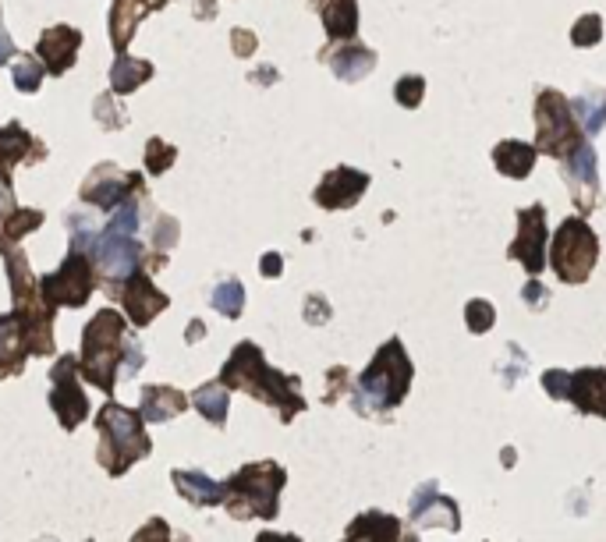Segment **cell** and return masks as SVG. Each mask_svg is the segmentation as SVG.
Masks as SVG:
<instances>
[{
	"mask_svg": "<svg viewBox=\"0 0 606 542\" xmlns=\"http://www.w3.org/2000/svg\"><path fill=\"white\" fill-rule=\"evenodd\" d=\"M220 383H224L227 390L238 387V390H245V394L259 397V401L273 404L284 422H291L298 411L305 408L302 394H298L295 376H284V372L270 369V365H266V358H263V351H259L256 344H249V341L234 348L231 362H227L224 372H220Z\"/></svg>",
	"mask_w": 606,
	"mask_h": 542,
	"instance_id": "obj_1",
	"label": "cell"
},
{
	"mask_svg": "<svg viewBox=\"0 0 606 542\" xmlns=\"http://www.w3.org/2000/svg\"><path fill=\"white\" fill-rule=\"evenodd\" d=\"M0 256L8 263V284H11V298H15V319L18 330H22V344L32 355H50L54 351V333H50V323H54V309L43 302V295L36 291V277L29 270V259H25L22 248H15L11 241L0 238Z\"/></svg>",
	"mask_w": 606,
	"mask_h": 542,
	"instance_id": "obj_2",
	"label": "cell"
},
{
	"mask_svg": "<svg viewBox=\"0 0 606 542\" xmlns=\"http://www.w3.org/2000/svg\"><path fill=\"white\" fill-rule=\"evenodd\" d=\"M284 468L273 461H259V465H245L231 482L224 486V504L227 514L238 521L245 518H277V500L284 489Z\"/></svg>",
	"mask_w": 606,
	"mask_h": 542,
	"instance_id": "obj_3",
	"label": "cell"
},
{
	"mask_svg": "<svg viewBox=\"0 0 606 542\" xmlns=\"http://www.w3.org/2000/svg\"><path fill=\"white\" fill-rule=\"evenodd\" d=\"M96 426H100V465L110 475H125L128 468L149 454V436L142 429L139 411L121 408L117 401L103 404V411L96 415Z\"/></svg>",
	"mask_w": 606,
	"mask_h": 542,
	"instance_id": "obj_4",
	"label": "cell"
},
{
	"mask_svg": "<svg viewBox=\"0 0 606 542\" xmlns=\"http://www.w3.org/2000/svg\"><path fill=\"white\" fill-rule=\"evenodd\" d=\"M125 319L117 316L114 309H103L93 316V323L82 333V372L86 380L100 390H114L117 383V365L125 355Z\"/></svg>",
	"mask_w": 606,
	"mask_h": 542,
	"instance_id": "obj_5",
	"label": "cell"
},
{
	"mask_svg": "<svg viewBox=\"0 0 606 542\" xmlns=\"http://www.w3.org/2000/svg\"><path fill=\"white\" fill-rule=\"evenodd\" d=\"M408 387H412V362L404 355L401 341H387L376 351L369 369L362 372L358 394L366 397L373 408H394V404L404 401Z\"/></svg>",
	"mask_w": 606,
	"mask_h": 542,
	"instance_id": "obj_6",
	"label": "cell"
},
{
	"mask_svg": "<svg viewBox=\"0 0 606 542\" xmlns=\"http://www.w3.org/2000/svg\"><path fill=\"white\" fill-rule=\"evenodd\" d=\"M596 256H599V241L582 217H571L557 227L550 245V266L557 270V277L564 280V284H585L592 266H596Z\"/></svg>",
	"mask_w": 606,
	"mask_h": 542,
	"instance_id": "obj_7",
	"label": "cell"
},
{
	"mask_svg": "<svg viewBox=\"0 0 606 542\" xmlns=\"http://www.w3.org/2000/svg\"><path fill=\"white\" fill-rule=\"evenodd\" d=\"M93 287H96L93 259H89V252H75V248H71L61 270L47 273V277L39 280V295H43V302H47L54 312H57V305L78 309V305L89 302Z\"/></svg>",
	"mask_w": 606,
	"mask_h": 542,
	"instance_id": "obj_8",
	"label": "cell"
},
{
	"mask_svg": "<svg viewBox=\"0 0 606 542\" xmlns=\"http://www.w3.org/2000/svg\"><path fill=\"white\" fill-rule=\"evenodd\" d=\"M536 121H539V135H536V149L550 156H571L578 146H582V128L571 117L568 100L553 89H543L536 103Z\"/></svg>",
	"mask_w": 606,
	"mask_h": 542,
	"instance_id": "obj_9",
	"label": "cell"
},
{
	"mask_svg": "<svg viewBox=\"0 0 606 542\" xmlns=\"http://www.w3.org/2000/svg\"><path fill=\"white\" fill-rule=\"evenodd\" d=\"M75 372H78V362L71 355L57 358L54 372H50V380H54L50 408H54V415L61 419L64 429H78L89 415V401H86V394H82V387H78Z\"/></svg>",
	"mask_w": 606,
	"mask_h": 542,
	"instance_id": "obj_10",
	"label": "cell"
},
{
	"mask_svg": "<svg viewBox=\"0 0 606 542\" xmlns=\"http://www.w3.org/2000/svg\"><path fill=\"white\" fill-rule=\"evenodd\" d=\"M96 259H100L103 273H107L110 287L128 280L142 263V245L132 238V234H103L96 238Z\"/></svg>",
	"mask_w": 606,
	"mask_h": 542,
	"instance_id": "obj_11",
	"label": "cell"
},
{
	"mask_svg": "<svg viewBox=\"0 0 606 542\" xmlns=\"http://www.w3.org/2000/svg\"><path fill=\"white\" fill-rule=\"evenodd\" d=\"M139 174H121L117 167H96L93 178L82 185V199L93 202V206H100V210H114V206H121L125 199H132L135 188H139Z\"/></svg>",
	"mask_w": 606,
	"mask_h": 542,
	"instance_id": "obj_12",
	"label": "cell"
},
{
	"mask_svg": "<svg viewBox=\"0 0 606 542\" xmlns=\"http://www.w3.org/2000/svg\"><path fill=\"white\" fill-rule=\"evenodd\" d=\"M518 241L511 245V259H521L525 270L539 273L546 259V217L543 206H529V210L518 213Z\"/></svg>",
	"mask_w": 606,
	"mask_h": 542,
	"instance_id": "obj_13",
	"label": "cell"
},
{
	"mask_svg": "<svg viewBox=\"0 0 606 542\" xmlns=\"http://www.w3.org/2000/svg\"><path fill=\"white\" fill-rule=\"evenodd\" d=\"M366 188H369V178L362 171L337 167V171H330L327 178L319 181L316 202L323 210H348V206H355V202L366 195Z\"/></svg>",
	"mask_w": 606,
	"mask_h": 542,
	"instance_id": "obj_14",
	"label": "cell"
},
{
	"mask_svg": "<svg viewBox=\"0 0 606 542\" xmlns=\"http://www.w3.org/2000/svg\"><path fill=\"white\" fill-rule=\"evenodd\" d=\"M78 47H82V32L71 29V25H54V29H47L43 36H39L36 57L47 64V71L64 75V71L75 64Z\"/></svg>",
	"mask_w": 606,
	"mask_h": 542,
	"instance_id": "obj_15",
	"label": "cell"
},
{
	"mask_svg": "<svg viewBox=\"0 0 606 542\" xmlns=\"http://www.w3.org/2000/svg\"><path fill=\"white\" fill-rule=\"evenodd\" d=\"M121 302H125V312L132 316L135 326H146L149 319L156 316V312H164V309H167V302H171V298H167L164 291H156L153 280H149L146 273L135 270L132 277L125 280Z\"/></svg>",
	"mask_w": 606,
	"mask_h": 542,
	"instance_id": "obj_16",
	"label": "cell"
},
{
	"mask_svg": "<svg viewBox=\"0 0 606 542\" xmlns=\"http://www.w3.org/2000/svg\"><path fill=\"white\" fill-rule=\"evenodd\" d=\"M164 4L167 0H114V8H110V43H114L117 54L128 50L139 18L149 15L146 8H164Z\"/></svg>",
	"mask_w": 606,
	"mask_h": 542,
	"instance_id": "obj_17",
	"label": "cell"
},
{
	"mask_svg": "<svg viewBox=\"0 0 606 542\" xmlns=\"http://www.w3.org/2000/svg\"><path fill=\"white\" fill-rule=\"evenodd\" d=\"M568 397L582 411H592V415H606V372L603 369H582V372H575V376H571Z\"/></svg>",
	"mask_w": 606,
	"mask_h": 542,
	"instance_id": "obj_18",
	"label": "cell"
},
{
	"mask_svg": "<svg viewBox=\"0 0 606 542\" xmlns=\"http://www.w3.org/2000/svg\"><path fill=\"white\" fill-rule=\"evenodd\" d=\"M171 479H174V486H178V493L185 496L188 504H199V507H217V504H224V486H220V482H213L210 475L185 472V468H178V472H174Z\"/></svg>",
	"mask_w": 606,
	"mask_h": 542,
	"instance_id": "obj_19",
	"label": "cell"
},
{
	"mask_svg": "<svg viewBox=\"0 0 606 542\" xmlns=\"http://www.w3.org/2000/svg\"><path fill=\"white\" fill-rule=\"evenodd\" d=\"M412 518L419 521V525H447L454 532L458 528V507H454V500H447V496L433 493V489H422V493H415L412 500Z\"/></svg>",
	"mask_w": 606,
	"mask_h": 542,
	"instance_id": "obj_20",
	"label": "cell"
},
{
	"mask_svg": "<svg viewBox=\"0 0 606 542\" xmlns=\"http://www.w3.org/2000/svg\"><path fill=\"white\" fill-rule=\"evenodd\" d=\"M185 411V394L171 387H146L142 390V422H167Z\"/></svg>",
	"mask_w": 606,
	"mask_h": 542,
	"instance_id": "obj_21",
	"label": "cell"
},
{
	"mask_svg": "<svg viewBox=\"0 0 606 542\" xmlns=\"http://www.w3.org/2000/svg\"><path fill=\"white\" fill-rule=\"evenodd\" d=\"M22 365H25V344L15 312H11V316H0V380L22 372Z\"/></svg>",
	"mask_w": 606,
	"mask_h": 542,
	"instance_id": "obj_22",
	"label": "cell"
},
{
	"mask_svg": "<svg viewBox=\"0 0 606 542\" xmlns=\"http://www.w3.org/2000/svg\"><path fill=\"white\" fill-rule=\"evenodd\" d=\"M401 539V521L390 514H362L358 521H351L348 539L344 542H397Z\"/></svg>",
	"mask_w": 606,
	"mask_h": 542,
	"instance_id": "obj_23",
	"label": "cell"
},
{
	"mask_svg": "<svg viewBox=\"0 0 606 542\" xmlns=\"http://www.w3.org/2000/svg\"><path fill=\"white\" fill-rule=\"evenodd\" d=\"M376 64V54L366 47H358V43H344L337 54H330V68H334L337 78L344 82H358V78H366Z\"/></svg>",
	"mask_w": 606,
	"mask_h": 542,
	"instance_id": "obj_24",
	"label": "cell"
},
{
	"mask_svg": "<svg viewBox=\"0 0 606 542\" xmlns=\"http://www.w3.org/2000/svg\"><path fill=\"white\" fill-rule=\"evenodd\" d=\"M536 146H525V142H500L493 149V163H497V171L507 174V178H525V174L536 167Z\"/></svg>",
	"mask_w": 606,
	"mask_h": 542,
	"instance_id": "obj_25",
	"label": "cell"
},
{
	"mask_svg": "<svg viewBox=\"0 0 606 542\" xmlns=\"http://www.w3.org/2000/svg\"><path fill=\"white\" fill-rule=\"evenodd\" d=\"M149 75H153V64H149V61H139V57H128V54H117L114 68H110V89H114L117 96L135 93L142 82H149Z\"/></svg>",
	"mask_w": 606,
	"mask_h": 542,
	"instance_id": "obj_26",
	"label": "cell"
},
{
	"mask_svg": "<svg viewBox=\"0 0 606 542\" xmlns=\"http://www.w3.org/2000/svg\"><path fill=\"white\" fill-rule=\"evenodd\" d=\"M319 15H323V25H327L330 39H351L358 29V8L355 0H319Z\"/></svg>",
	"mask_w": 606,
	"mask_h": 542,
	"instance_id": "obj_27",
	"label": "cell"
},
{
	"mask_svg": "<svg viewBox=\"0 0 606 542\" xmlns=\"http://www.w3.org/2000/svg\"><path fill=\"white\" fill-rule=\"evenodd\" d=\"M32 139L25 132L22 124H8V128H0V181H8L11 167L29 153Z\"/></svg>",
	"mask_w": 606,
	"mask_h": 542,
	"instance_id": "obj_28",
	"label": "cell"
},
{
	"mask_svg": "<svg viewBox=\"0 0 606 542\" xmlns=\"http://www.w3.org/2000/svg\"><path fill=\"white\" fill-rule=\"evenodd\" d=\"M195 411H199L202 419H210L213 426H224L227 422V408H231V401H227V387L224 383H206V387L195 390Z\"/></svg>",
	"mask_w": 606,
	"mask_h": 542,
	"instance_id": "obj_29",
	"label": "cell"
},
{
	"mask_svg": "<svg viewBox=\"0 0 606 542\" xmlns=\"http://www.w3.org/2000/svg\"><path fill=\"white\" fill-rule=\"evenodd\" d=\"M213 309L227 319L241 316V309H245V291H241L238 280H224V284H217V291H213Z\"/></svg>",
	"mask_w": 606,
	"mask_h": 542,
	"instance_id": "obj_30",
	"label": "cell"
},
{
	"mask_svg": "<svg viewBox=\"0 0 606 542\" xmlns=\"http://www.w3.org/2000/svg\"><path fill=\"white\" fill-rule=\"evenodd\" d=\"M43 64H39V57H15V68H11V78H15V86L22 89V93H36L39 82H43Z\"/></svg>",
	"mask_w": 606,
	"mask_h": 542,
	"instance_id": "obj_31",
	"label": "cell"
},
{
	"mask_svg": "<svg viewBox=\"0 0 606 542\" xmlns=\"http://www.w3.org/2000/svg\"><path fill=\"white\" fill-rule=\"evenodd\" d=\"M39 224H43V213L39 210H11L4 217V241H18L22 234L36 231Z\"/></svg>",
	"mask_w": 606,
	"mask_h": 542,
	"instance_id": "obj_32",
	"label": "cell"
},
{
	"mask_svg": "<svg viewBox=\"0 0 606 542\" xmlns=\"http://www.w3.org/2000/svg\"><path fill=\"white\" fill-rule=\"evenodd\" d=\"M135 231H139V206H135V199H125L121 206H114V220H110L103 234H135Z\"/></svg>",
	"mask_w": 606,
	"mask_h": 542,
	"instance_id": "obj_33",
	"label": "cell"
},
{
	"mask_svg": "<svg viewBox=\"0 0 606 542\" xmlns=\"http://www.w3.org/2000/svg\"><path fill=\"white\" fill-rule=\"evenodd\" d=\"M174 163V146H167L164 139H149L146 146V171L149 174H164Z\"/></svg>",
	"mask_w": 606,
	"mask_h": 542,
	"instance_id": "obj_34",
	"label": "cell"
},
{
	"mask_svg": "<svg viewBox=\"0 0 606 542\" xmlns=\"http://www.w3.org/2000/svg\"><path fill=\"white\" fill-rule=\"evenodd\" d=\"M422 93H426V82H422V75L401 78V82H397V89H394V96H397V103H401V107H419Z\"/></svg>",
	"mask_w": 606,
	"mask_h": 542,
	"instance_id": "obj_35",
	"label": "cell"
},
{
	"mask_svg": "<svg viewBox=\"0 0 606 542\" xmlns=\"http://www.w3.org/2000/svg\"><path fill=\"white\" fill-rule=\"evenodd\" d=\"M575 47H596L599 43V36H603V22H599L596 15H585L582 22L575 25Z\"/></svg>",
	"mask_w": 606,
	"mask_h": 542,
	"instance_id": "obj_36",
	"label": "cell"
},
{
	"mask_svg": "<svg viewBox=\"0 0 606 542\" xmlns=\"http://www.w3.org/2000/svg\"><path fill=\"white\" fill-rule=\"evenodd\" d=\"M465 319H468V330L472 333H486L493 323V305L490 302H468Z\"/></svg>",
	"mask_w": 606,
	"mask_h": 542,
	"instance_id": "obj_37",
	"label": "cell"
},
{
	"mask_svg": "<svg viewBox=\"0 0 606 542\" xmlns=\"http://www.w3.org/2000/svg\"><path fill=\"white\" fill-rule=\"evenodd\" d=\"M96 121H100L103 128H121V124H125V114L117 107H110V96H100V100H96Z\"/></svg>",
	"mask_w": 606,
	"mask_h": 542,
	"instance_id": "obj_38",
	"label": "cell"
},
{
	"mask_svg": "<svg viewBox=\"0 0 606 542\" xmlns=\"http://www.w3.org/2000/svg\"><path fill=\"white\" fill-rule=\"evenodd\" d=\"M132 542H171V528H167V521L153 518L142 532H135Z\"/></svg>",
	"mask_w": 606,
	"mask_h": 542,
	"instance_id": "obj_39",
	"label": "cell"
},
{
	"mask_svg": "<svg viewBox=\"0 0 606 542\" xmlns=\"http://www.w3.org/2000/svg\"><path fill=\"white\" fill-rule=\"evenodd\" d=\"M543 387H546V394H553V397H568L571 376H568V372H546Z\"/></svg>",
	"mask_w": 606,
	"mask_h": 542,
	"instance_id": "obj_40",
	"label": "cell"
},
{
	"mask_svg": "<svg viewBox=\"0 0 606 542\" xmlns=\"http://www.w3.org/2000/svg\"><path fill=\"white\" fill-rule=\"evenodd\" d=\"M142 362H146V355H142V344L128 341L125 344V372H128V376H135V372L142 369Z\"/></svg>",
	"mask_w": 606,
	"mask_h": 542,
	"instance_id": "obj_41",
	"label": "cell"
},
{
	"mask_svg": "<svg viewBox=\"0 0 606 542\" xmlns=\"http://www.w3.org/2000/svg\"><path fill=\"white\" fill-rule=\"evenodd\" d=\"M174 234H178V224L171 217H160V224H156V248L174 245Z\"/></svg>",
	"mask_w": 606,
	"mask_h": 542,
	"instance_id": "obj_42",
	"label": "cell"
},
{
	"mask_svg": "<svg viewBox=\"0 0 606 542\" xmlns=\"http://www.w3.org/2000/svg\"><path fill=\"white\" fill-rule=\"evenodd\" d=\"M231 39H234V54H238V57H249L252 50H256V36H252V32L234 29V32H231Z\"/></svg>",
	"mask_w": 606,
	"mask_h": 542,
	"instance_id": "obj_43",
	"label": "cell"
},
{
	"mask_svg": "<svg viewBox=\"0 0 606 542\" xmlns=\"http://www.w3.org/2000/svg\"><path fill=\"white\" fill-rule=\"evenodd\" d=\"M11 210H15V202H11V188H8V181H0V217H8Z\"/></svg>",
	"mask_w": 606,
	"mask_h": 542,
	"instance_id": "obj_44",
	"label": "cell"
},
{
	"mask_svg": "<svg viewBox=\"0 0 606 542\" xmlns=\"http://www.w3.org/2000/svg\"><path fill=\"white\" fill-rule=\"evenodd\" d=\"M305 316H309V319H327V316H330V309H327V305H323V302H319V298H312V302L305 305Z\"/></svg>",
	"mask_w": 606,
	"mask_h": 542,
	"instance_id": "obj_45",
	"label": "cell"
},
{
	"mask_svg": "<svg viewBox=\"0 0 606 542\" xmlns=\"http://www.w3.org/2000/svg\"><path fill=\"white\" fill-rule=\"evenodd\" d=\"M11 54H15V43H11V36L4 29H0V64L11 61Z\"/></svg>",
	"mask_w": 606,
	"mask_h": 542,
	"instance_id": "obj_46",
	"label": "cell"
},
{
	"mask_svg": "<svg viewBox=\"0 0 606 542\" xmlns=\"http://www.w3.org/2000/svg\"><path fill=\"white\" fill-rule=\"evenodd\" d=\"M263 273H266V277H277V273H280V256H277V252L263 256Z\"/></svg>",
	"mask_w": 606,
	"mask_h": 542,
	"instance_id": "obj_47",
	"label": "cell"
},
{
	"mask_svg": "<svg viewBox=\"0 0 606 542\" xmlns=\"http://www.w3.org/2000/svg\"><path fill=\"white\" fill-rule=\"evenodd\" d=\"M256 542H302V539H295V535H280V532H263Z\"/></svg>",
	"mask_w": 606,
	"mask_h": 542,
	"instance_id": "obj_48",
	"label": "cell"
},
{
	"mask_svg": "<svg viewBox=\"0 0 606 542\" xmlns=\"http://www.w3.org/2000/svg\"><path fill=\"white\" fill-rule=\"evenodd\" d=\"M525 295H529V302H532V305H543V295H546V291H543V287H539V284H532L529 291H525Z\"/></svg>",
	"mask_w": 606,
	"mask_h": 542,
	"instance_id": "obj_49",
	"label": "cell"
},
{
	"mask_svg": "<svg viewBox=\"0 0 606 542\" xmlns=\"http://www.w3.org/2000/svg\"><path fill=\"white\" fill-rule=\"evenodd\" d=\"M202 333H206V330H202V326H199V323H195V326H192V330H188V341H195V337H202Z\"/></svg>",
	"mask_w": 606,
	"mask_h": 542,
	"instance_id": "obj_50",
	"label": "cell"
},
{
	"mask_svg": "<svg viewBox=\"0 0 606 542\" xmlns=\"http://www.w3.org/2000/svg\"><path fill=\"white\" fill-rule=\"evenodd\" d=\"M401 542H419V539H415V535H404V539Z\"/></svg>",
	"mask_w": 606,
	"mask_h": 542,
	"instance_id": "obj_51",
	"label": "cell"
}]
</instances>
